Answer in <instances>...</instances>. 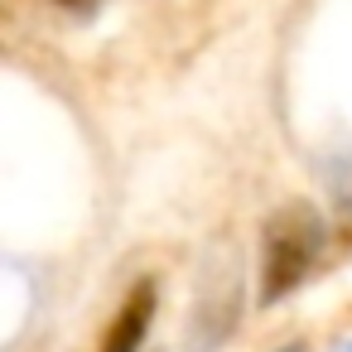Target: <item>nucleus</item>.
Returning <instances> with one entry per match:
<instances>
[{"label": "nucleus", "mask_w": 352, "mask_h": 352, "mask_svg": "<svg viewBox=\"0 0 352 352\" xmlns=\"http://www.w3.org/2000/svg\"><path fill=\"white\" fill-rule=\"evenodd\" d=\"M328 188H333V198H338L342 208H352V150L328 169Z\"/></svg>", "instance_id": "nucleus-3"}, {"label": "nucleus", "mask_w": 352, "mask_h": 352, "mask_svg": "<svg viewBox=\"0 0 352 352\" xmlns=\"http://www.w3.org/2000/svg\"><path fill=\"white\" fill-rule=\"evenodd\" d=\"M280 352H304V347H299V342H289V347H280Z\"/></svg>", "instance_id": "nucleus-5"}, {"label": "nucleus", "mask_w": 352, "mask_h": 352, "mask_svg": "<svg viewBox=\"0 0 352 352\" xmlns=\"http://www.w3.org/2000/svg\"><path fill=\"white\" fill-rule=\"evenodd\" d=\"M49 6H58V10H68V15H92L102 0H49Z\"/></svg>", "instance_id": "nucleus-4"}, {"label": "nucleus", "mask_w": 352, "mask_h": 352, "mask_svg": "<svg viewBox=\"0 0 352 352\" xmlns=\"http://www.w3.org/2000/svg\"><path fill=\"white\" fill-rule=\"evenodd\" d=\"M155 304H160L155 280H140L126 294V304L116 309V318H111V328H107V338H102L97 352H140V342L150 333V318H155Z\"/></svg>", "instance_id": "nucleus-2"}, {"label": "nucleus", "mask_w": 352, "mask_h": 352, "mask_svg": "<svg viewBox=\"0 0 352 352\" xmlns=\"http://www.w3.org/2000/svg\"><path fill=\"white\" fill-rule=\"evenodd\" d=\"M323 251H328V227L309 198L275 208L261 227V304L289 299L318 270Z\"/></svg>", "instance_id": "nucleus-1"}]
</instances>
